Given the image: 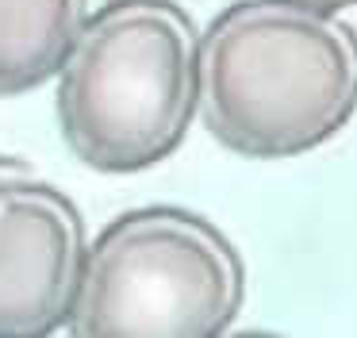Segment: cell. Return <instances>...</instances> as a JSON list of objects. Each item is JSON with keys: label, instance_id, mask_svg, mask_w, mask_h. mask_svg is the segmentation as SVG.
I'll use <instances>...</instances> for the list:
<instances>
[{"label": "cell", "instance_id": "cell-1", "mask_svg": "<svg viewBox=\"0 0 357 338\" xmlns=\"http://www.w3.org/2000/svg\"><path fill=\"white\" fill-rule=\"evenodd\" d=\"M357 112V31L303 0H234L200 35V119L242 158H296Z\"/></svg>", "mask_w": 357, "mask_h": 338}, {"label": "cell", "instance_id": "cell-2", "mask_svg": "<svg viewBox=\"0 0 357 338\" xmlns=\"http://www.w3.org/2000/svg\"><path fill=\"white\" fill-rule=\"evenodd\" d=\"M200 112V35L173 0H108L58 69L62 138L100 173H139L185 142Z\"/></svg>", "mask_w": 357, "mask_h": 338}, {"label": "cell", "instance_id": "cell-3", "mask_svg": "<svg viewBox=\"0 0 357 338\" xmlns=\"http://www.w3.org/2000/svg\"><path fill=\"white\" fill-rule=\"evenodd\" d=\"M246 300V269L211 219L185 207H135L85 254L70 330L85 338H211Z\"/></svg>", "mask_w": 357, "mask_h": 338}, {"label": "cell", "instance_id": "cell-4", "mask_svg": "<svg viewBox=\"0 0 357 338\" xmlns=\"http://www.w3.org/2000/svg\"><path fill=\"white\" fill-rule=\"evenodd\" d=\"M85 254V223L62 189L31 173L0 184V338L70 327Z\"/></svg>", "mask_w": 357, "mask_h": 338}, {"label": "cell", "instance_id": "cell-5", "mask_svg": "<svg viewBox=\"0 0 357 338\" xmlns=\"http://www.w3.org/2000/svg\"><path fill=\"white\" fill-rule=\"evenodd\" d=\"M89 20V0H0V96L58 77Z\"/></svg>", "mask_w": 357, "mask_h": 338}, {"label": "cell", "instance_id": "cell-6", "mask_svg": "<svg viewBox=\"0 0 357 338\" xmlns=\"http://www.w3.org/2000/svg\"><path fill=\"white\" fill-rule=\"evenodd\" d=\"M31 169H27V161L12 158V154H0V184H8L16 181V177H27Z\"/></svg>", "mask_w": 357, "mask_h": 338}, {"label": "cell", "instance_id": "cell-7", "mask_svg": "<svg viewBox=\"0 0 357 338\" xmlns=\"http://www.w3.org/2000/svg\"><path fill=\"white\" fill-rule=\"evenodd\" d=\"M303 4H315V8H326V12H338V8H354L357 0H303Z\"/></svg>", "mask_w": 357, "mask_h": 338}]
</instances>
